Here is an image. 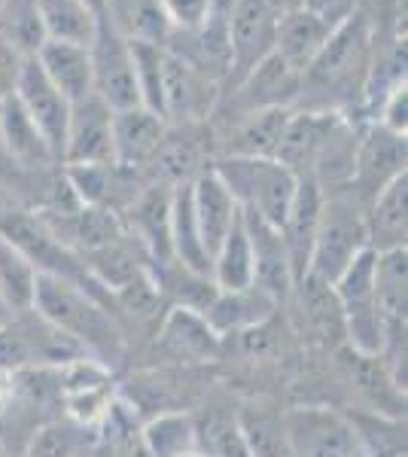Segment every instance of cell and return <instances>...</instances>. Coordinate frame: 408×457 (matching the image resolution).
I'll return each mask as SVG.
<instances>
[{
    "mask_svg": "<svg viewBox=\"0 0 408 457\" xmlns=\"http://www.w3.org/2000/svg\"><path fill=\"white\" fill-rule=\"evenodd\" d=\"M372 55L375 25L360 10L357 16H351L329 34L314 64L302 73V92L296 107L332 110V113L354 116V110L366 104Z\"/></svg>",
    "mask_w": 408,
    "mask_h": 457,
    "instance_id": "6da1fadb",
    "label": "cell"
},
{
    "mask_svg": "<svg viewBox=\"0 0 408 457\" xmlns=\"http://www.w3.org/2000/svg\"><path fill=\"white\" fill-rule=\"evenodd\" d=\"M31 308L40 317H46L55 329H62L64 336L73 338L98 363L110 366L125 357L129 336L120 327L116 314L104 302L79 290V287L58 281L52 275H37Z\"/></svg>",
    "mask_w": 408,
    "mask_h": 457,
    "instance_id": "7a4b0ae2",
    "label": "cell"
},
{
    "mask_svg": "<svg viewBox=\"0 0 408 457\" xmlns=\"http://www.w3.org/2000/svg\"><path fill=\"white\" fill-rule=\"evenodd\" d=\"M366 208L369 198L360 195L354 187L323 193L314 247H311L308 260V275L321 278L326 284H336L341 271L357 260L362 250H369Z\"/></svg>",
    "mask_w": 408,
    "mask_h": 457,
    "instance_id": "3957f363",
    "label": "cell"
},
{
    "mask_svg": "<svg viewBox=\"0 0 408 457\" xmlns=\"http://www.w3.org/2000/svg\"><path fill=\"white\" fill-rule=\"evenodd\" d=\"M213 174L222 187L232 193L235 204L274 228L284 226L289 202H293L299 177L280 165L278 159H254V156H220L213 159Z\"/></svg>",
    "mask_w": 408,
    "mask_h": 457,
    "instance_id": "277c9868",
    "label": "cell"
},
{
    "mask_svg": "<svg viewBox=\"0 0 408 457\" xmlns=\"http://www.w3.org/2000/svg\"><path fill=\"white\" fill-rule=\"evenodd\" d=\"M207 387V372L202 366H150L137 372L122 387L131 415H180L187 405H192Z\"/></svg>",
    "mask_w": 408,
    "mask_h": 457,
    "instance_id": "5b68a950",
    "label": "cell"
},
{
    "mask_svg": "<svg viewBox=\"0 0 408 457\" xmlns=\"http://www.w3.org/2000/svg\"><path fill=\"white\" fill-rule=\"evenodd\" d=\"M332 287L345 312L347 345L362 353H381L384 323L375 302V250H362Z\"/></svg>",
    "mask_w": 408,
    "mask_h": 457,
    "instance_id": "8992f818",
    "label": "cell"
},
{
    "mask_svg": "<svg viewBox=\"0 0 408 457\" xmlns=\"http://www.w3.org/2000/svg\"><path fill=\"white\" fill-rule=\"evenodd\" d=\"M284 305H289V323L293 333L314 351H338L347 345L345 312L336 296V287L321 281L314 275H305L293 284Z\"/></svg>",
    "mask_w": 408,
    "mask_h": 457,
    "instance_id": "52a82bcc",
    "label": "cell"
},
{
    "mask_svg": "<svg viewBox=\"0 0 408 457\" xmlns=\"http://www.w3.org/2000/svg\"><path fill=\"white\" fill-rule=\"evenodd\" d=\"M88 62H92V92L113 113L116 110L140 107L131 40L116 31L104 16L98 19L95 37L88 43Z\"/></svg>",
    "mask_w": 408,
    "mask_h": 457,
    "instance_id": "ba28073f",
    "label": "cell"
},
{
    "mask_svg": "<svg viewBox=\"0 0 408 457\" xmlns=\"http://www.w3.org/2000/svg\"><path fill=\"white\" fill-rule=\"evenodd\" d=\"M289 457H362L366 445L354 424L326 405H299L284 411Z\"/></svg>",
    "mask_w": 408,
    "mask_h": 457,
    "instance_id": "9c48e42d",
    "label": "cell"
},
{
    "mask_svg": "<svg viewBox=\"0 0 408 457\" xmlns=\"http://www.w3.org/2000/svg\"><path fill=\"white\" fill-rule=\"evenodd\" d=\"M274 31H278V12L269 6V0H235L226 25V88L241 83L259 62L274 53Z\"/></svg>",
    "mask_w": 408,
    "mask_h": 457,
    "instance_id": "30bf717a",
    "label": "cell"
},
{
    "mask_svg": "<svg viewBox=\"0 0 408 457\" xmlns=\"http://www.w3.org/2000/svg\"><path fill=\"white\" fill-rule=\"evenodd\" d=\"M217 159L213 150V135L207 122H187V125H168L159 150L144 168V174L153 183L165 187H180L202 177Z\"/></svg>",
    "mask_w": 408,
    "mask_h": 457,
    "instance_id": "8fae6325",
    "label": "cell"
},
{
    "mask_svg": "<svg viewBox=\"0 0 408 457\" xmlns=\"http://www.w3.org/2000/svg\"><path fill=\"white\" fill-rule=\"evenodd\" d=\"M150 338L155 366H204L222 351V338L207 327L204 317L187 308H168Z\"/></svg>",
    "mask_w": 408,
    "mask_h": 457,
    "instance_id": "7c38bea8",
    "label": "cell"
},
{
    "mask_svg": "<svg viewBox=\"0 0 408 457\" xmlns=\"http://www.w3.org/2000/svg\"><path fill=\"white\" fill-rule=\"evenodd\" d=\"M62 168L71 189L79 198V204L116 213V217H122L135 204V198L153 183L144 171L116 165V162H107V165H62Z\"/></svg>",
    "mask_w": 408,
    "mask_h": 457,
    "instance_id": "4fadbf2b",
    "label": "cell"
},
{
    "mask_svg": "<svg viewBox=\"0 0 408 457\" xmlns=\"http://www.w3.org/2000/svg\"><path fill=\"white\" fill-rule=\"evenodd\" d=\"M408 141L405 135L384 129L381 122L366 120L357 131V156H354V180L351 187L360 195L372 198L378 189H384L390 180L405 174Z\"/></svg>",
    "mask_w": 408,
    "mask_h": 457,
    "instance_id": "5bb4252c",
    "label": "cell"
},
{
    "mask_svg": "<svg viewBox=\"0 0 408 457\" xmlns=\"http://www.w3.org/2000/svg\"><path fill=\"white\" fill-rule=\"evenodd\" d=\"M302 92V73L287 68L278 55H269L259 62L241 83L220 95L217 107H229V113H250V110H278V107H296Z\"/></svg>",
    "mask_w": 408,
    "mask_h": 457,
    "instance_id": "9a60e30c",
    "label": "cell"
},
{
    "mask_svg": "<svg viewBox=\"0 0 408 457\" xmlns=\"http://www.w3.org/2000/svg\"><path fill=\"white\" fill-rule=\"evenodd\" d=\"M332 360H336L338 378L357 390L360 400L372 405V411L390 415L393 421L405 415V387L393 378L381 353H362L351 345H341L338 351H332Z\"/></svg>",
    "mask_w": 408,
    "mask_h": 457,
    "instance_id": "2e32d148",
    "label": "cell"
},
{
    "mask_svg": "<svg viewBox=\"0 0 408 457\" xmlns=\"http://www.w3.org/2000/svg\"><path fill=\"white\" fill-rule=\"evenodd\" d=\"M113 162V110L98 95L71 104L62 165H107Z\"/></svg>",
    "mask_w": 408,
    "mask_h": 457,
    "instance_id": "e0dca14e",
    "label": "cell"
},
{
    "mask_svg": "<svg viewBox=\"0 0 408 457\" xmlns=\"http://www.w3.org/2000/svg\"><path fill=\"white\" fill-rule=\"evenodd\" d=\"M12 95H16V101L25 107V113L31 116L37 129H40V135L46 137L52 156L62 165L64 135H68V120H71V101L49 83L34 55L25 58V68H21L19 86Z\"/></svg>",
    "mask_w": 408,
    "mask_h": 457,
    "instance_id": "ac0fdd59",
    "label": "cell"
},
{
    "mask_svg": "<svg viewBox=\"0 0 408 457\" xmlns=\"http://www.w3.org/2000/svg\"><path fill=\"white\" fill-rule=\"evenodd\" d=\"M241 220L250 241V253H254V287L262 290L265 296H271L278 305H284L296 284L284 235H280V228L259 220L256 213L241 211Z\"/></svg>",
    "mask_w": 408,
    "mask_h": 457,
    "instance_id": "d6986e66",
    "label": "cell"
},
{
    "mask_svg": "<svg viewBox=\"0 0 408 457\" xmlns=\"http://www.w3.org/2000/svg\"><path fill=\"white\" fill-rule=\"evenodd\" d=\"M171 193H174V187L150 183L120 217L125 232L144 247L153 265L174 260V253H171Z\"/></svg>",
    "mask_w": 408,
    "mask_h": 457,
    "instance_id": "ffe728a7",
    "label": "cell"
},
{
    "mask_svg": "<svg viewBox=\"0 0 408 457\" xmlns=\"http://www.w3.org/2000/svg\"><path fill=\"white\" fill-rule=\"evenodd\" d=\"M0 153H4L19 171H43V168L58 165L46 137L40 135L34 120L16 101V95L0 101Z\"/></svg>",
    "mask_w": 408,
    "mask_h": 457,
    "instance_id": "44dd1931",
    "label": "cell"
},
{
    "mask_svg": "<svg viewBox=\"0 0 408 457\" xmlns=\"http://www.w3.org/2000/svg\"><path fill=\"white\" fill-rule=\"evenodd\" d=\"M192 211H196L198 235L202 245L213 262V253L226 241V235L232 232V226L238 223L241 208L235 204L232 193L222 187V180L213 174V168H207L202 177L192 180Z\"/></svg>",
    "mask_w": 408,
    "mask_h": 457,
    "instance_id": "7402d4cb",
    "label": "cell"
},
{
    "mask_svg": "<svg viewBox=\"0 0 408 457\" xmlns=\"http://www.w3.org/2000/svg\"><path fill=\"white\" fill-rule=\"evenodd\" d=\"M168 122L146 107H129L113 113V162L144 171L159 150Z\"/></svg>",
    "mask_w": 408,
    "mask_h": 457,
    "instance_id": "603a6c76",
    "label": "cell"
},
{
    "mask_svg": "<svg viewBox=\"0 0 408 457\" xmlns=\"http://www.w3.org/2000/svg\"><path fill=\"white\" fill-rule=\"evenodd\" d=\"M321 204H323V189L317 187V180L299 177L293 202H289V211H287V220H284V226H280L284 245L289 250V262H293L296 281H302V278L308 275V260H311V247H314Z\"/></svg>",
    "mask_w": 408,
    "mask_h": 457,
    "instance_id": "cb8c5ba5",
    "label": "cell"
},
{
    "mask_svg": "<svg viewBox=\"0 0 408 457\" xmlns=\"http://www.w3.org/2000/svg\"><path fill=\"white\" fill-rule=\"evenodd\" d=\"M329 34L332 28H326L321 19H314L302 6L299 10L280 12L278 31H274V55L296 73H305L314 64V58L321 55Z\"/></svg>",
    "mask_w": 408,
    "mask_h": 457,
    "instance_id": "d4e9b609",
    "label": "cell"
},
{
    "mask_svg": "<svg viewBox=\"0 0 408 457\" xmlns=\"http://www.w3.org/2000/svg\"><path fill=\"white\" fill-rule=\"evenodd\" d=\"M37 64L46 73V79L71 104L88 98L92 92V62H88V46L64 40H46L37 49Z\"/></svg>",
    "mask_w": 408,
    "mask_h": 457,
    "instance_id": "484cf974",
    "label": "cell"
},
{
    "mask_svg": "<svg viewBox=\"0 0 408 457\" xmlns=\"http://www.w3.org/2000/svg\"><path fill=\"white\" fill-rule=\"evenodd\" d=\"M278 308L280 305L271 296H265L256 287H247V290H220L217 299L211 302V308H207L202 317L213 333L220 338H226V336H238L244 329H254L259 323L271 320Z\"/></svg>",
    "mask_w": 408,
    "mask_h": 457,
    "instance_id": "4316f807",
    "label": "cell"
},
{
    "mask_svg": "<svg viewBox=\"0 0 408 457\" xmlns=\"http://www.w3.org/2000/svg\"><path fill=\"white\" fill-rule=\"evenodd\" d=\"M405 195H408V174H399L384 189L369 198L366 208V228H369V247L375 253L381 250H399L408 241V213H405Z\"/></svg>",
    "mask_w": 408,
    "mask_h": 457,
    "instance_id": "83f0119b",
    "label": "cell"
},
{
    "mask_svg": "<svg viewBox=\"0 0 408 457\" xmlns=\"http://www.w3.org/2000/svg\"><path fill=\"white\" fill-rule=\"evenodd\" d=\"M101 16L129 40L165 46L171 37V25L159 0H104Z\"/></svg>",
    "mask_w": 408,
    "mask_h": 457,
    "instance_id": "f1b7e54d",
    "label": "cell"
},
{
    "mask_svg": "<svg viewBox=\"0 0 408 457\" xmlns=\"http://www.w3.org/2000/svg\"><path fill=\"white\" fill-rule=\"evenodd\" d=\"M37 10H40L46 40L79 43V46L92 43L101 19L86 0H37Z\"/></svg>",
    "mask_w": 408,
    "mask_h": 457,
    "instance_id": "f546056e",
    "label": "cell"
},
{
    "mask_svg": "<svg viewBox=\"0 0 408 457\" xmlns=\"http://www.w3.org/2000/svg\"><path fill=\"white\" fill-rule=\"evenodd\" d=\"M238 430L250 457H289L284 411L244 405V411L238 415Z\"/></svg>",
    "mask_w": 408,
    "mask_h": 457,
    "instance_id": "4dcf8cb0",
    "label": "cell"
},
{
    "mask_svg": "<svg viewBox=\"0 0 408 457\" xmlns=\"http://www.w3.org/2000/svg\"><path fill=\"white\" fill-rule=\"evenodd\" d=\"M211 278L220 290H247V287H254V253H250V241L241 217L232 226V232L226 235L217 253H213Z\"/></svg>",
    "mask_w": 408,
    "mask_h": 457,
    "instance_id": "1f68e13d",
    "label": "cell"
},
{
    "mask_svg": "<svg viewBox=\"0 0 408 457\" xmlns=\"http://www.w3.org/2000/svg\"><path fill=\"white\" fill-rule=\"evenodd\" d=\"M0 37L25 58L37 55V49L46 43L37 0H4V6H0Z\"/></svg>",
    "mask_w": 408,
    "mask_h": 457,
    "instance_id": "d6a6232c",
    "label": "cell"
},
{
    "mask_svg": "<svg viewBox=\"0 0 408 457\" xmlns=\"http://www.w3.org/2000/svg\"><path fill=\"white\" fill-rule=\"evenodd\" d=\"M37 271L16 245L0 235V296L12 312H28L34 302Z\"/></svg>",
    "mask_w": 408,
    "mask_h": 457,
    "instance_id": "836d02e7",
    "label": "cell"
},
{
    "mask_svg": "<svg viewBox=\"0 0 408 457\" xmlns=\"http://www.w3.org/2000/svg\"><path fill=\"white\" fill-rule=\"evenodd\" d=\"M144 445L150 457H183L196 452V427L183 415L153 418L144 430Z\"/></svg>",
    "mask_w": 408,
    "mask_h": 457,
    "instance_id": "e575fe53",
    "label": "cell"
},
{
    "mask_svg": "<svg viewBox=\"0 0 408 457\" xmlns=\"http://www.w3.org/2000/svg\"><path fill=\"white\" fill-rule=\"evenodd\" d=\"M171 34H198L211 16L213 0H159Z\"/></svg>",
    "mask_w": 408,
    "mask_h": 457,
    "instance_id": "d590c367",
    "label": "cell"
},
{
    "mask_svg": "<svg viewBox=\"0 0 408 457\" xmlns=\"http://www.w3.org/2000/svg\"><path fill=\"white\" fill-rule=\"evenodd\" d=\"M375 122H381L384 129L396 131V135H408V86L399 83L393 86L378 104Z\"/></svg>",
    "mask_w": 408,
    "mask_h": 457,
    "instance_id": "8d00e7d4",
    "label": "cell"
},
{
    "mask_svg": "<svg viewBox=\"0 0 408 457\" xmlns=\"http://www.w3.org/2000/svg\"><path fill=\"white\" fill-rule=\"evenodd\" d=\"M302 10L321 19L326 28H341L351 16L360 12V0H302Z\"/></svg>",
    "mask_w": 408,
    "mask_h": 457,
    "instance_id": "74e56055",
    "label": "cell"
},
{
    "mask_svg": "<svg viewBox=\"0 0 408 457\" xmlns=\"http://www.w3.org/2000/svg\"><path fill=\"white\" fill-rule=\"evenodd\" d=\"M21 68H25V55L19 49H12L10 43L0 37V101L12 98L21 77Z\"/></svg>",
    "mask_w": 408,
    "mask_h": 457,
    "instance_id": "f35d334b",
    "label": "cell"
},
{
    "mask_svg": "<svg viewBox=\"0 0 408 457\" xmlns=\"http://www.w3.org/2000/svg\"><path fill=\"white\" fill-rule=\"evenodd\" d=\"M21 208V202L16 198V193H12L10 187H6L4 180H0V220L6 217V213H12V211H19Z\"/></svg>",
    "mask_w": 408,
    "mask_h": 457,
    "instance_id": "ab89813d",
    "label": "cell"
},
{
    "mask_svg": "<svg viewBox=\"0 0 408 457\" xmlns=\"http://www.w3.org/2000/svg\"><path fill=\"white\" fill-rule=\"evenodd\" d=\"M269 6H271L274 12H278V16H280V12L299 10V6H302V0H269Z\"/></svg>",
    "mask_w": 408,
    "mask_h": 457,
    "instance_id": "60d3db41",
    "label": "cell"
},
{
    "mask_svg": "<svg viewBox=\"0 0 408 457\" xmlns=\"http://www.w3.org/2000/svg\"><path fill=\"white\" fill-rule=\"evenodd\" d=\"M12 314H16V312H12V308L4 302V296H0V327H6V323L12 320Z\"/></svg>",
    "mask_w": 408,
    "mask_h": 457,
    "instance_id": "b9f144b4",
    "label": "cell"
},
{
    "mask_svg": "<svg viewBox=\"0 0 408 457\" xmlns=\"http://www.w3.org/2000/svg\"><path fill=\"white\" fill-rule=\"evenodd\" d=\"M6 390H10V375L0 372V405H4V400H6Z\"/></svg>",
    "mask_w": 408,
    "mask_h": 457,
    "instance_id": "7bdbcfd3",
    "label": "cell"
},
{
    "mask_svg": "<svg viewBox=\"0 0 408 457\" xmlns=\"http://www.w3.org/2000/svg\"><path fill=\"white\" fill-rule=\"evenodd\" d=\"M86 4L92 6V10L98 12V16H101V12H104V0H86Z\"/></svg>",
    "mask_w": 408,
    "mask_h": 457,
    "instance_id": "ee69618b",
    "label": "cell"
},
{
    "mask_svg": "<svg viewBox=\"0 0 408 457\" xmlns=\"http://www.w3.org/2000/svg\"><path fill=\"white\" fill-rule=\"evenodd\" d=\"M0 457H12V454H10V452H6V448H4V445H0Z\"/></svg>",
    "mask_w": 408,
    "mask_h": 457,
    "instance_id": "f6af8a7d",
    "label": "cell"
},
{
    "mask_svg": "<svg viewBox=\"0 0 408 457\" xmlns=\"http://www.w3.org/2000/svg\"><path fill=\"white\" fill-rule=\"evenodd\" d=\"M183 457H204V454H198V452H189V454H183Z\"/></svg>",
    "mask_w": 408,
    "mask_h": 457,
    "instance_id": "bcb514c9",
    "label": "cell"
},
{
    "mask_svg": "<svg viewBox=\"0 0 408 457\" xmlns=\"http://www.w3.org/2000/svg\"><path fill=\"white\" fill-rule=\"evenodd\" d=\"M0 6H4V0H0Z\"/></svg>",
    "mask_w": 408,
    "mask_h": 457,
    "instance_id": "7dc6e473",
    "label": "cell"
}]
</instances>
